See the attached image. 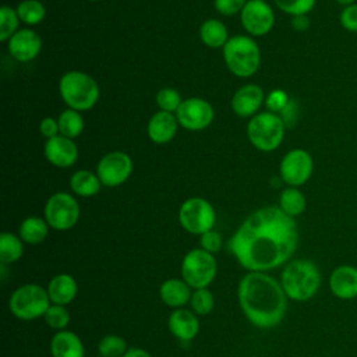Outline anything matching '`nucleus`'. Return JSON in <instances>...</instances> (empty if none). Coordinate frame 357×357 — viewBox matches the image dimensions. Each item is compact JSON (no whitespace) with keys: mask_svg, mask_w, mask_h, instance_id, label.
<instances>
[{"mask_svg":"<svg viewBox=\"0 0 357 357\" xmlns=\"http://www.w3.org/2000/svg\"><path fill=\"white\" fill-rule=\"evenodd\" d=\"M245 3V0H215V8L223 15H233L241 13Z\"/></svg>","mask_w":357,"mask_h":357,"instance_id":"nucleus-40","label":"nucleus"},{"mask_svg":"<svg viewBox=\"0 0 357 357\" xmlns=\"http://www.w3.org/2000/svg\"><path fill=\"white\" fill-rule=\"evenodd\" d=\"M223 57L230 73L240 78L254 75L261 63V53L257 42L244 35L229 38L223 46Z\"/></svg>","mask_w":357,"mask_h":357,"instance_id":"nucleus-4","label":"nucleus"},{"mask_svg":"<svg viewBox=\"0 0 357 357\" xmlns=\"http://www.w3.org/2000/svg\"><path fill=\"white\" fill-rule=\"evenodd\" d=\"M190 304H191V310L197 315H206L212 311L215 305V298H213V294L208 290V287L197 289L191 294Z\"/></svg>","mask_w":357,"mask_h":357,"instance_id":"nucleus-33","label":"nucleus"},{"mask_svg":"<svg viewBox=\"0 0 357 357\" xmlns=\"http://www.w3.org/2000/svg\"><path fill=\"white\" fill-rule=\"evenodd\" d=\"M59 89L66 105L77 112L92 109L99 99L96 81L82 71L66 73L60 79Z\"/></svg>","mask_w":357,"mask_h":357,"instance_id":"nucleus-5","label":"nucleus"},{"mask_svg":"<svg viewBox=\"0 0 357 357\" xmlns=\"http://www.w3.org/2000/svg\"><path fill=\"white\" fill-rule=\"evenodd\" d=\"M177 119L173 113L159 110L156 112L148 123V135L155 144L170 142L177 132Z\"/></svg>","mask_w":357,"mask_h":357,"instance_id":"nucleus-20","label":"nucleus"},{"mask_svg":"<svg viewBox=\"0 0 357 357\" xmlns=\"http://www.w3.org/2000/svg\"><path fill=\"white\" fill-rule=\"evenodd\" d=\"M127 350L126 340L119 335H106L98 343L100 357H123Z\"/></svg>","mask_w":357,"mask_h":357,"instance_id":"nucleus-31","label":"nucleus"},{"mask_svg":"<svg viewBox=\"0 0 357 357\" xmlns=\"http://www.w3.org/2000/svg\"><path fill=\"white\" fill-rule=\"evenodd\" d=\"M24 254V241L13 233L0 234V262L3 265L17 262Z\"/></svg>","mask_w":357,"mask_h":357,"instance_id":"nucleus-28","label":"nucleus"},{"mask_svg":"<svg viewBox=\"0 0 357 357\" xmlns=\"http://www.w3.org/2000/svg\"><path fill=\"white\" fill-rule=\"evenodd\" d=\"M329 289L339 300L357 298V268L349 264L336 266L329 276Z\"/></svg>","mask_w":357,"mask_h":357,"instance_id":"nucleus-17","label":"nucleus"},{"mask_svg":"<svg viewBox=\"0 0 357 357\" xmlns=\"http://www.w3.org/2000/svg\"><path fill=\"white\" fill-rule=\"evenodd\" d=\"M297 116H298L297 103L290 99V102L287 103V106L280 112V117H282L284 126H293L294 121L297 120Z\"/></svg>","mask_w":357,"mask_h":357,"instance_id":"nucleus-42","label":"nucleus"},{"mask_svg":"<svg viewBox=\"0 0 357 357\" xmlns=\"http://www.w3.org/2000/svg\"><path fill=\"white\" fill-rule=\"evenodd\" d=\"M317 0H275V4L286 14L307 15L315 6Z\"/></svg>","mask_w":357,"mask_h":357,"instance_id":"nucleus-35","label":"nucleus"},{"mask_svg":"<svg viewBox=\"0 0 357 357\" xmlns=\"http://www.w3.org/2000/svg\"><path fill=\"white\" fill-rule=\"evenodd\" d=\"M218 272L213 254L199 248L190 250L181 262V279L194 290L208 287Z\"/></svg>","mask_w":357,"mask_h":357,"instance_id":"nucleus-8","label":"nucleus"},{"mask_svg":"<svg viewBox=\"0 0 357 357\" xmlns=\"http://www.w3.org/2000/svg\"><path fill=\"white\" fill-rule=\"evenodd\" d=\"M238 303L247 319L262 329L279 325L287 310V296L280 282L265 272H248L241 278Z\"/></svg>","mask_w":357,"mask_h":357,"instance_id":"nucleus-2","label":"nucleus"},{"mask_svg":"<svg viewBox=\"0 0 357 357\" xmlns=\"http://www.w3.org/2000/svg\"><path fill=\"white\" fill-rule=\"evenodd\" d=\"M71 190L79 197H93L100 190V180L98 174L89 170H78L70 178Z\"/></svg>","mask_w":357,"mask_h":357,"instance_id":"nucleus-25","label":"nucleus"},{"mask_svg":"<svg viewBox=\"0 0 357 357\" xmlns=\"http://www.w3.org/2000/svg\"><path fill=\"white\" fill-rule=\"evenodd\" d=\"M342 26L351 33H357V3L343 7L340 11Z\"/></svg>","mask_w":357,"mask_h":357,"instance_id":"nucleus-38","label":"nucleus"},{"mask_svg":"<svg viewBox=\"0 0 357 357\" xmlns=\"http://www.w3.org/2000/svg\"><path fill=\"white\" fill-rule=\"evenodd\" d=\"M213 109L209 102L201 98H190L181 102L176 112L178 124L190 131L206 128L213 120Z\"/></svg>","mask_w":357,"mask_h":357,"instance_id":"nucleus-13","label":"nucleus"},{"mask_svg":"<svg viewBox=\"0 0 357 357\" xmlns=\"http://www.w3.org/2000/svg\"><path fill=\"white\" fill-rule=\"evenodd\" d=\"M20 21L26 25H36L46 17V8L39 0H24L17 7Z\"/></svg>","mask_w":357,"mask_h":357,"instance_id":"nucleus-30","label":"nucleus"},{"mask_svg":"<svg viewBox=\"0 0 357 357\" xmlns=\"http://www.w3.org/2000/svg\"><path fill=\"white\" fill-rule=\"evenodd\" d=\"M79 219V205L67 192H56L49 197L45 205V220L52 229L68 230Z\"/></svg>","mask_w":357,"mask_h":357,"instance_id":"nucleus-10","label":"nucleus"},{"mask_svg":"<svg viewBox=\"0 0 357 357\" xmlns=\"http://www.w3.org/2000/svg\"><path fill=\"white\" fill-rule=\"evenodd\" d=\"M314 162L311 155L304 149L289 151L279 166V173L282 180L289 184V187H300L308 181L312 174Z\"/></svg>","mask_w":357,"mask_h":357,"instance_id":"nucleus-11","label":"nucleus"},{"mask_svg":"<svg viewBox=\"0 0 357 357\" xmlns=\"http://www.w3.org/2000/svg\"><path fill=\"white\" fill-rule=\"evenodd\" d=\"M60 134L67 138H75L78 137L84 130V120L79 114V112L74 109H66L61 112V114L57 119Z\"/></svg>","mask_w":357,"mask_h":357,"instance_id":"nucleus-29","label":"nucleus"},{"mask_svg":"<svg viewBox=\"0 0 357 357\" xmlns=\"http://www.w3.org/2000/svg\"><path fill=\"white\" fill-rule=\"evenodd\" d=\"M216 220L213 206L204 198L192 197L185 199L178 209V222L191 234H204L212 230Z\"/></svg>","mask_w":357,"mask_h":357,"instance_id":"nucleus-9","label":"nucleus"},{"mask_svg":"<svg viewBox=\"0 0 357 357\" xmlns=\"http://www.w3.org/2000/svg\"><path fill=\"white\" fill-rule=\"evenodd\" d=\"M8 53L18 61H31L33 60L40 49L42 40L39 35L32 29H18L8 40H7Z\"/></svg>","mask_w":357,"mask_h":357,"instance_id":"nucleus-15","label":"nucleus"},{"mask_svg":"<svg viewBox=\"0 0 357 357\" xmlns=\"http://www.w3.org/2000/svg\"><path fill=\"white\" fill-rule=\"evenodd\" d=\"M88 1H100V0H88Z\"/></svg>","mask_w":357,"mask_h":357,"instance_id":"nucleus-46","label":"nucleus"},{"mask_svg":"<svg viewBox=\"0 0 357 357\" xmlns=\"http://www.w3.org/2000/svg\"><path fill=\"white\" fill-rule=\"evenodd\" d=\"M46 159L57 167H70L78 159V148L71 138L56 135L45 144Z\"/></svg>","mask_w":357,"mask_h":357,"instance_id":"nucleus-16","label":"nucleus"},{"mask_svg":"<svg viewBox=\"0 0 357 357\" xmlns=\"http://www.w3.org/2000/svg\"><path fill=\"white\" fill-rule=\"evenodd\" d=\"M259 1H265V0H259Z\"/></svg>","mask_w":357,"mask_h":357,"instance_id":"nucleus-47","label":"nucleus"},{"mask_svg":"<svg viewBox=\"0 0 357 357\" xmlns=\"http://www.w3.org/2000/svg\"><path fill=\"white\" fill-rule=\"evenodd\" d=\"M240 20L248 33L262 36L272 29L275 24V14L271 6L265 1L250 0L241 10Z\"/></svg>","mask_w":357,"mask_h":357,"instance_id":"nucleus-14","label":"nucleus"},{"mask_svg":"<svg viewBox=\"0 0 357 357\" xmlns=\"http://www.w3.org/2000/svg\"><path fill=\"white\" fill-rule=\"evenodd\" d=\"M20 17L17 14V10H13L8 6H3L0 8V40L6 42L8 40L18 29Z\"/></svg>","mask_w":357,"mask_h":357,"instance_id":"nucleus-32","label":"nucleus"},{"mask_svg":"<svg viewBox=\"0 0 357 357\" xmlns=\"http://www.w3.org/2000/svg\"><path fill=\"white\" fill-rule=\"evenodd\" d=\"M132 172L131 158L121 151L106 153L98 163L96 174L106 187H117L123 184Z\"/></svg>","mask_w":357,"mask_h":357,"instance_id":"nucleus-12","label":"nucleus"},{"mask_svg":"<svg viewBox=\"0 0 357 357\" xmlns=\"http://www.w3.org/2000/svg\"><path fill=\"white\" fill-rule=\"evenodd\" d=\"M307 201L304 194L297 187H287L279 198V208L289 216L296 218L305 211Z\"/></svg>","mask_w":357,"mask_h":357,"instance_id":"nucleus-27","label":"nucleus"},{"mask_svg":"<svg viewBox=\"0 0 357 357\" xmlns=\"http://www.w3.org/2000/svg\"><path fill=\"white\" fill-rule=\"evenodd\" d=\"M201 40L209 47H223L229 40L227 29L219 20H206L199 28Z\"/></svg>","mask_w":357,"mask_h":357,"instance_id":"nucleus-26","label":"nucleus"},{"mask_svg":"<svg viewBox=\"0 0 357 357\" xmlns=\"http://www.w3.org/2000/svg\"><path fill=\"white\" fill-rule=\"evenodd\" d=\"M199 244H201L202 250H205L211 254H215L222 248V237L218 231L209 230L199 236Z\"/></svg>","mask_w":357,"mask_h":357,"instance_id":"nucleus-39","label":"nucleus"},{"mask_svg":"<svg viewBox=\"0 0 357 357\" xmlns=\"http://www.w3.org/2000/svg\"><path fill=\"white\" fill-rule=\"evenodd\" d=\"M169 331L174 337L183 342L192 340L199 332V321L194 311L176 308L167 319Z\"/></svg>","mask_w":357,"mask_h":357,"instance_id":"nucleus-18","label":"nucleus"},{"mask_svg":"<svg viewBox=\"0 0 357 357\" xmlns=\"http://www.w3.org/2000/svg\"><path fill=\"white\" fill-rule=\"evenodd\" d=\"M39 130H40V134L43 137H46L47 139L49 138H53L57 135V132H60L59 130V123L53 119V117H45L40 124H39Z\"/></svg>","mask_w":357,"mask_h":357,"instance_id":"nucleus-41","label":"nucleus"},{"mask_svg":"<svg viewBox=\"0 0 357 357\" xmlns=\"http://www.w3.org/2000/svg\"><path fill=\"white\" fill-rule=\"evenodd\" d=\"M264 102V91L261 86L248 84L241 86L231 98V109L240 117H250L257 113Z\"/></svg>","mask_w":357,"mask_h":357,"instance_id":"nucleus-19","label":"nucleus"},{"mask_svg":"<svg viewBox=\"0 0 357 357\" xmlns=\"http://www.w3.org/2000/svg\"><path fill=\"white\" fill-rule=\"evenodd\" d=\"M289 102H290V98L283 89H273L269 92V95L265 100V105L269 112L280 113L287 106Z\"/></svg>","mask_w":357,"mask_h":357,"instance_id":"nucleus-37","label":"nucleus"},{"mask_svg":"<svg viewBox=\"0 0 357 357\" xmlns=\"http://www.w3.org/2000/svg\"><path fill=\"white\" fill-rule=\"evenodd\" d=\"M123 357H152L149 351L141 349V347H131L126 351Z\"/></svg>","mask_w":357,"mask_h":357,"instance_id":"nucleus-44","label":"nucleus"},{"mask_svg":"<svg viewBox=\"0 0 357 357\" xmlns=\"http://www.w3.org/2000/svg\"><path fill=\"white\" fill-rule=\"evenodd\" d=\"M284 123L282 117L272 112H264L254 116L247 126V135L251 144L262 151H275L284 137Z\"/></svg>","mask_w":357,"mask_h":357,"instance_id":"nucleus-7","label":"nucleus"},{"mask_svg":"<svg viewBox=\"0 0 357 357\" xmlns=\"http://www.w3.org/2000/svg\"><path fill=\"white\" fill-rule=\"evenodd\" d=\"M280 284L293 301H308L321 286V272L311 259H293L286 264L280 275Z\"/></svg>","mask_w":357,"mask_h":357,"instance_id":"nucleus-3","label":"nucleus"},{"mask_svg":"<svg viewBox=\"0 0 357 357\" xmlns=\"http://www.w3.org/2000/svg\"><path fill=\"white\" fill-rule=\"evenodd\" d=\"M336 3H339L340 6H343V7H346V6H350V4H354L356 3V0H335Z\"/></svg>","mask_w":357,"mask_h":357,"instance_id":"nucleus-45","label":"nucleus"},{"mask_svg":"<svg viewBox=\"0 0 357 357\" xmlns=\"http://www.w3.org/2000/svg\"><path fill=\"white\" fill-rule=\"evenodd\" d=\"M43 318L50 328L57 331H64L70 322V314L66 305H59V304H50Z\"/></svg>","mask_w":357,"mask_h":357,"instance_id":"nucleus-34","label":"nucleus"},{"mask_svg":"<svg viewBox=\"0 0 357 357\" xmlns=\"http://www.w3.org/2000/svg\"><path fill=\"white\" fill-rule=\"evenodd\" d=\"M50 304L47 290L36 283H26L17 287L8 300L11 314L22 321H32L43 317Z\"/></svg>","mask_w":357,"mask_h":357,"instance_id":"nucleus-6","label":"nucleus"},{"mask_svg":"<svg viewBox=\"0 0 357 357\" xmlns=\"http://www.w3.org/2000/svg\"><path fill=\"white\" fill-rule=\"evenodd\" d=\"M46 290L52 304L68 305L78 293V284L74 276L68 273H59L50 279Z\"/></svg>","mask_w":357,"mask_h":357,"instance_id":"nucleus-21","label":"nucleus"},{"mask_svg":"<svg viewBox=\"0 0 357 357\" xmlns=\"http://www.w3.org/2000/svg\"><path fill=\"white\" fill-rule=\"evenodd\" d=\"M291 26L298 32L307 31L310 28V18L307 15H294L291 18Z\"/></svg>","mask_w":357,"mask_h":357,"instance_id":"nucleus-43","label":"nucleus"},{"mask_svg":"<svg viewBox=\"0 0 357 357\" xmlns=\"http://www.w3.org/2000/svg\"><path fill=\"white\" fill-rule=\"evenodd\" d=\"M181 102L183 100L180 98V93L173 88H162L156 93V103L163 112H169V113L177 112Z\"/></svg>","mask_w":357,"mask_h":357,"instance_id":"nucleus-36","label":"nucleus"},{"mask_svg":"<svg viewBox=\"0 0 357 357\" xmlns=\"http://www.w3.org/2000/svg\"><path fill=\"white\" fill-rule=\"evenodd\" d=\"M52 357H85L82 340L71 331H59L50 340Z\"/></svg>","mask_w":357,"mask_h":357,"instance_id":"nucleus-22","label":"nucleus"},{"mask_svg":"<svg viewBox=\"0 0 357 357\" xmlns=\"http://www.w3.org/2000/svg\"><path fill=\"white\" fill-rule=\"evenodd\" d=\"M191 287L183 279H167L159 287L160 300L172 308H181L191 298Z\"/></svg>","mask_w":357,"mask_h":357,"instance_id":"nucleus-23","label":"nucleus"},{"mask_svg":"<svg viewBox=\"0 0 357 357\" xmlns=\"http://www.w3.org/2000/svg\"><path fill=\"white\" fill-rule=\"evenodd\" d=\"M47 231H49L47 222L38 216H29L24 219L18 229V234L21 240L31 245L40 244L46 238Z\"/></svg>","mask_w":357,"mask_h":357,"instance_id":"nucleus-24","label":"nucleus"},{"mask_svg":"<svg viewBox=\"0 0 357 357\" xmlns=\"http://www.w3.org/2000/svg\"><path fill=\"white\" fill-rule=\"evenodd\" d=\"M298 231L294 218L279 206L252 212L229 241L238 264L248 272H266L286 264L294 254Z\"/></svg>","mask_w":357,"mask_h":357,"instance_id":"nucleus-1","label":"nucleus"}]
</instances>
